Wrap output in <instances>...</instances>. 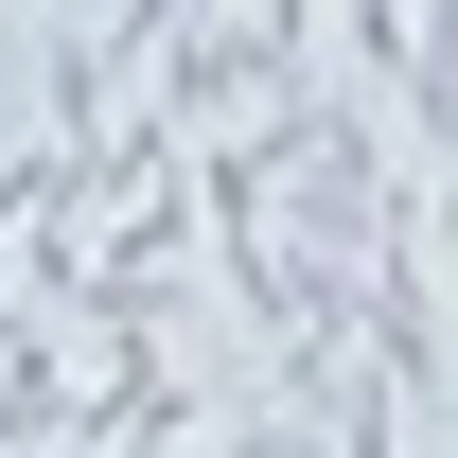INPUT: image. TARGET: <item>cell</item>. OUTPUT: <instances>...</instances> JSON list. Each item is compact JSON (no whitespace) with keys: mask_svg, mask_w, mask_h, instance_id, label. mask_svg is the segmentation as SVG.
I'll return each mask as SVG.
<instances>
[{"mask_svg":"<svg viewBox=\"0 0 458 458\" xmlns=\"http://www.w3.org/2000/svg\"><path fill=\"white\" fill-rule=\"evenodd\" d=\"M229 458H300V441H283V423H247V441H229Z\"/></svg>","mask_w":458,"mask_h":458,"instance_id":"cell-1","label":"cell"}]
</instances>
